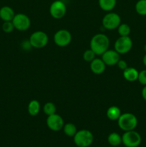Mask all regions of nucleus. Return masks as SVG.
<instances>
[{"mask_svg":"<svg viewBox=\"0 0 146 147\" xmlns=\"http://www.w3.org/2000/svg\"><path fill=\"white\" fill-rule=\"evenodd\" d=\"M90 49L97 55H102L110 47V39L103 33H98L92 37L90 40Z\"/></svg>","mask_w":146,"mask_h":147,"instance_id":"obj_1","label":"nucleus"},{"mask_svg":"<svg viewBox=\"0 0 146 147\" xmlns=\"http://www.w3.org/2000/svg\"><path fill=\"white\" fill-rule=\"evenodd\" d=\"M137 117L132 113H125L121 114L117 120V124L120 129L124 131L135 130L137 126Z\"/></svg>","mask_w":146,"mask_h":147,"instance_id":"obj_2","label":"nucleus"},{"mask_svg":"<svg viewBox=\"0 0 146 147\" xmlns=\"http://www.w3.org/2000/svg\"><path fill=\"white\" fill-rule=\"evenodd\" d=\"M73 139L74 143L77 147H89L94 141V136L90 131L82 129L77 131Z\"/></svg>","mask_w":146,"mask_h":147,"instance_id":"obj_3","label":"nucleus"},{"mask_svg":"<svg viewBox=\"0 0 146 147\" xmlns=\"http://www.w3.org/2000/svg\"><path fill=\"white\" fill-rule=\"evenodd\" d=\"M142 142V137L135 130L125 131L122 136V144L126 147H137Z\"/></svg>","mask_w":146,"mask_h":147,"instance_id":"obj_4","label":"nucleus"},{"mask_svg":"<svg viewBox=\"0 0 146 147\" xmlns=\"http://www.w3.org/2000/svg\"><path fill=\"white\" fill-rule=\"evenodd\" d=\"M102 27L107 30H113L117 29L121 24V18L118 14L109 11L104 16L102 20Z\"/></svg>","mask_w":146,"mask_h":147,"instance_id":"obj_5","label":"nucleus"},{"mask_svg":"<svg viewBox=\"0 0 146 147\" xmlns=\"http://www.w3.org/2000/svg\"><path fill=\"white\" fill-rule=\"evenodd\" d=\"M31 47L37 49L43 48L49 42L48 35L43 31H36L30 35L29 39Z\"/></svg>","mask_w":146,"mask_h":147,"instance_id":"obj_6","label":"nucleus"},{"mask_svg":"<svg viewBox=\"0 0 146 147\" xmlns=\"http://www.w3.org/2000/svg\"><path fill=\"white\" fill-rule=\"evenodd\" d=\"M114 50L120 55L129 53L133 47V41L130 36H120L116 40L114 45Z\"/></svg>","mask_w":146,"mask_h":147,"instance_id":"obj_7","label":"nucleus"},{"mask_svg":"<svg viewBox=\"0 0 146 147\" xmlns=\"http://www.w3.org/2000/svg\"><path fill=\"white\" fill-rule=\"evenodd\" d=\"M72 37L70 32L64 29H62L56 32L53 37L54 42L56 45L60 47H64L69 45L72 42Z\"/></svg>","mask_w":146,"mask_h":147,"instance_id":"obj_8","label":"nucleus"},{"mask_svg":"<svg viewBox=\"0 0 146 147\" xmlns=\"http://www.w3.org/2000/svg\"><path fill=\"white\" fill-rule=\"evenodd\" d=\"M50 15L56 20H60L65 16L67 13L66 4L61 0H56L50 7Z\"/></svg>","mask_w":146,"mask_h":147,"instance_id":"obj_9","label":"nucleus"},{"mask_svg":"<svg viewBox=\"0 0 146 147\" xmlns=\"http://www.w3.org/2000/svg\"><path fill=\"white\" fill-rule=\"evenodd\" d=\"M14 28L19 31H26L31 25V20L29 17L23 13L16 14L12 20Z\"/></svg>","mask_w":146,"mask_h":147,"instance_id":"obj_10","label":"nucleus"},{"mask_svg":"<svg viewBox=\"0 0 146 147\" xmlns=\"http://www.w3.org/2000/svg\"><path fill=\"white\" fill-rule=\"evenodd\" d=\"M47 126L52 131H60L64 125V119L57 113L47 116Z\"/></svg>","mask_w":146,"mask_h":147,"instance_id":"obj_11","label":"nucleus"},{"mask_svg":"<svg viewBox=\"0 0 146 147\" xmlns=\"http://www.w3.org/2000/svg\"><path fill=\"white\" fill-rule=\"evenodd\" d=\"M120 55L115 50H107L102 55V60L104 61L106 65L113 66L117 65V62L120 60Z\"/></svg>","mask_w":146,"mask_h":147,"instance_id":"obj_12","label":"nucleus"},{"mask_svg":"<svg viewBox=\"0 0 146 147\" xmlns=\"http://www.w3.org/2000/svg\"><path fill=\"white\" fill-rule=\"evenodd\" d=\"M106 66L102 58H94L90 63V70L94 74L101 75L105 71Z\"/></svg>","mask_w":146,"mask_h":147,"instance_id":"obj_13","label":"nucleus"},{"mask_svg":"<svg viewBox=\"0 0 146 147\" xmlns=\"http://www.w3.org/2000/svg\"><path fill=\"white\" fill-rule=\"evenodd\" d=\"M15 14L14 9L9 6H4L0 9V19L4 22L12 21Z\"/></svg>","mask_w":146,"mask_h":147,"instance_id":"obj_14","label":"nucleus"},{"mask_svg":"<svg viewBox=\"0 0 146 147\" xmlns=\"http://www.w3.org/2000/svg\"><path fill=\"white\" fill-rule=\"evenodd\" d=\"M139 72L135 67H127L123 70V77L127 81L135 82L137 80Z\"/></svg>","mask_w":146,"mask_h":147,"instance_id":"obj_15","label":"nucleus"},{"mask_svg":"<svg viewBox=\"0 0 146 147\" xmlns=\"http://www.w3.org/2000/svg\"><path fill=\"white\" fill-rule=\"evenodd\" d=\"M121 114V110L118 106H112L109 107L106 112V116L110 121H117Z\"/></svg>","mask_w":146,"mask_h":147,"instance_id":"obj_16","label":"nucleus"},{"mask_svg":"<svg viewBox=\"0 0 146 147\" xmlns=\"http://www.w3.org/2000/svg\"><path fill=\"white\" fill-rule=\"evenodd\" d=\"M117 0H98V4L100 9L104 11H111L115 7Z\"/></svg>","mask_w":146,"mask_h":147,"instance_id":"obj_17","label":"nucleus"},{"mask_svg":"<svg viewBox=\"0 0 146 147\" xmlns=\"http://www.w3.org/2000/svg\"><path fill=\"white\" fill-rule=\"evenodd\" d=\"M41 109L40 102L37 100H31L27 106V111L30 116H36L39 114Z\"/></svg>","mask_w":146,"mask_h":147,"instance_id":"obj_18","label":"nucleus"},{"mask_svg":"<svg viewBox=\"0 0 146 147\" xmlns=\"http://www.w3.org/2000/svg\"><path fill=\"white\" fill-rule=\"evenodd\" d=\"M107 142L112 146H118L122 144V136L117 132L110 133L107 136Z\"/></svg>","mask_w":146,"mask_h":147,"instance_id":"obj_19","label":"nucleus"},{"mask_svg":"<svg viewBox=\"0 0 146 147\" xmlns=\"http://www.w3.org/2000/svg\"><path fill=\"white\" fill-rule=\"evenodd\" d=\"M62 129L64 134H65L66 136H69V137H74V136L77 132V127H76L75 125L72 123H64Z\"/></svg>","mask_w":146,"mask_h":147,"instance_id":"obj_20","label":"nucleus"},{"mask_svg":"<svg viewBox=\"0 0 146 147\" xmlns=\"http://www.w3.org/2000/svg\"><path fill=\"white\" fill-rule=\"evenodd\" d=\"M135 9L139 15L146 16V0H138L136 2Z\"/></svg>","mask_w":146,"mask_h":147,"instance_id":"obj_21","label":"nucleus"},{"mask_svg":"<svg viewBox=\"0 0 146 147\" xmlns=\"http://www.w3.org/2000/svg\"><path fill=\"white\" fill-rule=\"evenodd\" d=\"M43 111L47 116L56 113L57 107L52 102H47L43 106Z\"/></svg>","mask_w":146,"mask_h":147,"instance_id":"obj_22","label":"nucleus"},{"mask_svg":"<svg viewBox=\"0 0 146 147\" xmlns=\"http://www.w3.org/2000/svg\"><path fill=\"white\" fill-rule=\"evenodd\" d=\"M117 32L120 36H129L131 32V29L128 24L123 23V24H120L117 27Z\"/></svg>","mask_w":146,"mask_h":147,"instance_id":"obj_23","label":"nucleus"},{"mask_svg":"<svg viewBox=\"0 0 146 147\" xmlns=\"http://www.w3.org/2000/svg\"><path fill=\"white\" fill-rule=\"evenodd\" d=\"M96 55H97L94 53L93 50H92L91 49H88L84 52L82 55V58L84 61L87 62V63H91L94 58H96Z\"/></svg>","mask_w":146,"mask_h":147,"instance_id":"obj_24","label":"nucleus"},{"mask_svg":"<svg viewBox=\"0 0 146 147\" xmlns=\"http://www.w3.org/2000/svg\"><path fill=\"white\" fill-rule=\"evenodd\" d=\"M2 28L3 32H4L5 33H11L14 31V26L13 24L12 21H8V22H4V23L2 24Z\"/></svg>","mask_w":146,"mask_h":147,"instance_id":"obj_25","label":"nucleus"},{"mask_svg":"<svg viewBox=\"0 0 146 147\" xmlns=\"http://www.w3.org/2000/svg\"><path fill=\"white\" fill-rule=\"evenodd\" d=\"M137 80L143 86H146V70H143L139 72Z\"/></svg>","mask_w":146,"mask_h":147,"instance_id":"obj_26","label":"nucleus"},{"mask_svg":"<svg viewBox=\"0 0 146 147\" xmlns=\"http://www.w3.org/2000/svg\"><path fill=\"white\" fill-rule=\"evenodd\" d=\"M117 67H118L120 70H123V71L124 70H125V69L128 67L127 62L124 60H121V59H120V60L117 62Z\"/></svg>","mask_w":146,"mask_h":147,"instance_id":"obj_27","label":"nucleus"},{"mask_svg":"<svg viewBox=\"0 0 146 147\" xmlns=\"http://www.w3.org/2000/svg\"><path fill=\"white\" fill-rule=\"evenodd\" d=\"M21 47H22V48H24V50H29L31 47V44H30L29 41H24L22 42V44H21Z\"/></svg>","mask_w":146,"mask_h":147,"instance_id":"obj_28","label":"nucleus"},{"mask_svg":"<svg viewBox=\"0 0 146 147\" xmlns=\"http://www.w3.org/2000/svg\"><path fill=\"white\" fill-rule=\"evenodd\" d=\"M142 97L146 101V86H144L143 88L142 89Z\"/></svg>","mask_w":146,"mask_h":147,"instance_id":"obj_29","label":"nucleus"},{"mask_svg":"<svg viewBox=\"0 0 146 147\" xmlns=\"http://www.w3.org/2000/svg\"><path fill=\"white\" fill-rule=\"evenodd\" d=\"M143 65H144L146 67V53L143 58Z\"/></svg>","mask_w":146,"mask_h":147,"instance_id":"obj_30","label":"nucleus"},{"mask_svg":"<svg viewBox=\"0 0 146 147\" xmlns=\"http://www.w3.org/2000/svg\"><path fill=\"white\" fill-rule=\"evenodd\" d=\"M144 50L145 51V53H146V44L145 45V46H144Z\"/></svg>","mask_w":146,"mask_h":147,"instance_id":"obj_31","label":"nucleus"}]
</instances>
